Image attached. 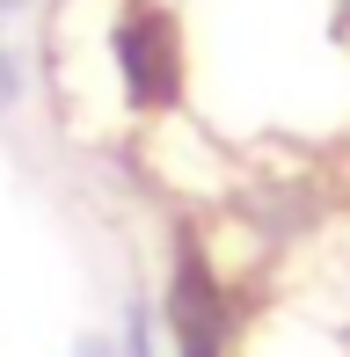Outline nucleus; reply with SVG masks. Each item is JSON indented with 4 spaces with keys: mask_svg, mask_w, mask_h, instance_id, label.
<instances>
[{
    "mask_svg": "<svg viewBox=\"0 0 350 357\" xmlns=\"http://www.w3.org/2000/svg\"><path fill=\"white\" fill-rule=\"evenodd\" d=\"M117 52V73H124V95L139 109H168L183 95V44H175V22L161 8H132L109 37Z\"/></svg>",
    "mask_w": 350,
    "mask_h": 357,
    "instance_id": "f257e3e1",
    "label": "nucleus"
}]
</instances>
